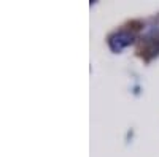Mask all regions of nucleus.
<instances>
[{
  "label": "nucleus",
  "instance_id": "nucleus-1",
  "mask_svg": "<svg viewBox=\"0 0 159 157\" xmlns=\"http://www.w3.org/2000/svg\"><path fill=\"white\" fill-rule=\"evenodd\" d=\"M134 41V33L130 32H118L116 35H113L110 38V46L113 51H121L124 46L130 45Z\"/></svg>",
  "mask_w": 159,
  "mask_h": 157
}]
</instances>
